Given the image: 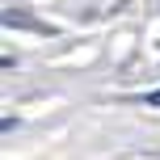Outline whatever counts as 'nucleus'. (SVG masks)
I'll return each mask as SVG.
<instances>
[{"label":"nucleus","mask_w":160,"mask_h":160,"mask_svg":"<svg viewBox=\"0 0 160 160\" xmlns=\"http://www.w3.org/2000/svg\"><path fill=\"white\" fill-rule=\"evenodd\" d=\"M143 105H152V110H160V88H152V93H143Z\"/></svg>","instance_id":"f257e3e1"}]
</instances>
